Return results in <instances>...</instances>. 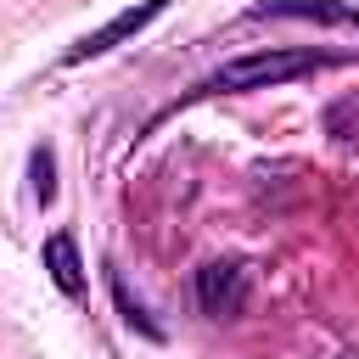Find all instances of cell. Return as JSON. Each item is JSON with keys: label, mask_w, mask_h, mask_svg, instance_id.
<instances>
[{"label": "cell", "mask_w": 359, "mask_h": 359, "mask_svg": "<svg viewBox=\"0 0 359 359\" xmlns=\"http://www.w3.org/2000/svg\"><path fill=\"white\" fill-rule=\"evenodd\" d=\"M337 56L325 50H258V56H241V62H224L202 90H269V84H292L314 67H331Z\"/></svg>", "instance_id": "obj_1"}, {"label": "cell", "mask_w": 359, "mask_h": 359, "mask_svg": "<svg viewBox=\"0 0 359 359\" xmlns=\"http://www.w3.org/2000/svg\"><path fill=\"white\" fill-rule=\"evenodd\" d=\"M247 292H252V275L241 258H213L196 269V303L208 320H236L247 309Z\"/></svg>", "instance_id": "obj_2"}, {"label": "cell", "mask_w": 359, "mask_h": 359, "mask_svg": "<svg viewBox=\"0 0 359 359\" xmlns=\"http://www.w3.org/2000/svg\"><path fill=\"white\" fill-rule=\"evenodd\" d=\"M163 6H168V0H146V6H129V11H118L112 22H101L95 34H84V39H79V45H73V50H67L62 62H67V67H79V62H95V56L118 50L123 39H135L140 28H151V22L163 17Z\"/></svg>", "instance_id": "obj_3"}, {"label": "cell", "mask_w": 359, "mask_h": 359, "mask_svg": "<svg viewBox=\"0 0 359 359\" xmlns=\"http://www.w3.org/2000/svg\"><path fill=\"white\" fill-rule=\"evenodd\" d=\"M45 275L56 280V292L84 297V258H79V241H73L67 230L45 236Z\"/></svg>", "instance_id": "obj_4"}, {"label": "cell", "mask_w": 359, "mask_h": 359, "mask_svg": "<svg viewBox=\"0 0 359 359\" xmlns=\"http://www.w3.org/2000/svg\"><path fill=\"white\" fill-rule=\"evenodd\" d=\"M252 17H309V22H359V6H342V0H264L252 6Z\"/></svg>", "instance_id": "obj_5"}, {"label": "cell", "mask_w": 359, "mask_h": 359, "mask_svg": "<svg viewBox=\"0 0 359 359\" xmlns=\"http://www.w3.org/2000/svg\"><path fill=\"white\" fill-rule=\"evenodd\" d=\"M28 174H34V202H39V208L56 202V157H50V146H34Z\"/></svg>", "instance_id": "obj_6"}, {"label": "cell", "mask_w": 359, "mask_h": 359, "mask_svg": "<svg viewBox=\"0 0 359 359\" xmlns=\"http://www.w3.org/2000/svg\"><path fill=\"white\" fill-rule=\"evenodd\" d=\"M112 297H118V309H123V320H129V325H140L146 337H163V331H157V325L146 320V309H140V303H135V297L123 292V280H112Z\"/></svg>", "instance_id": "obj_7"}]
</instances>
